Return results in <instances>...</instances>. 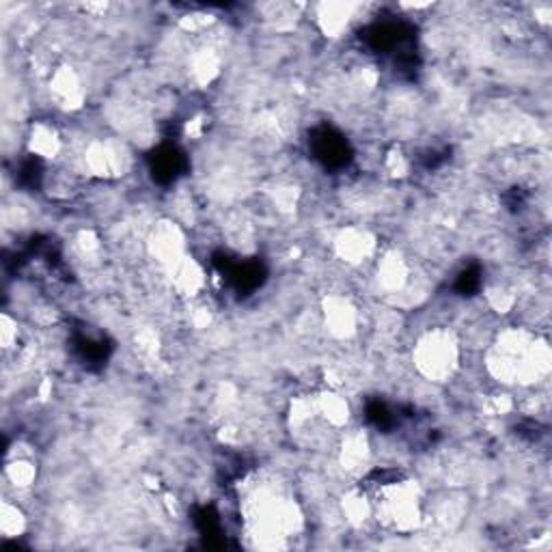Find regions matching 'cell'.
<instances>
[{"label":"cell","mask_w":552,"mask_h":552,"mask_svg":"<svg viewBox=\"0 0 552 552\" xmlns=\"http://www.w3.org/2000/svg\"><path fill=\"white\" fill-rule=\"evenodd\" d=\"M459 341L447 326L430 328L416 339L413 362L427 382H447L459 367Z\"/></svg>","instance_id":"1"},{"label":"cell","mask_w":552,"mask_h":552,"mask_svg":"<svg viewBox=\"0 0 552 552\" xmlns=\"http://www.w3.org/2000/svg\"><path fill=\"white\" fill-rule=\"evenodd\" d=\"M18 337H20V326L18 319H13L9 313L3 316V328H0V339H3V350L4 352H18Z\"/></svg>","instance_id":"6"},{"label":"cell","mask_w":552,"mask_h":552,"mask_svg":"<svg viewBox=\"0 0 552 552\" xmlns=\"http://www.w3.org/2000/svg\"><path fill=\"white\" fill-rule=\"evenodd\" d=\"M373 248H376L373 236L367 229H359V227L343 229L334 237V251L348 266H361L371 255Z\"/></svg>","instance_id":"2"},{"label":"cell","mask_w":552,"mask_h":552,"mask_svg":"<svg viewBox=\"0 0 552 552\" xmlns=\"http://www.w3.org/2000/svg\"><path fill=\"white\" fill-rule=\"evenodd\" d=\"M4 481L15 492H29L37 481V464L31 458L15 456L4 464Z\"/></svg>","instance_id":"4"},{"label":"cell","mask_w":552,"mask_h":552,"mask_svg":"<svg viewBox=\"0 0 552 552\" xmlns=\"http://www.w3.org/2000/svg\"><path fill=\"white\" fill-rule=\"evenodd\" d=\"M26 527H29V518L18 503L4 499L3 510H0V533L4 539H18L24 535Z\"/></svg>","instance_id":"5"},{"label":"cell","mask_w":552,"mask_h":552,"mask_svg":"<svg viewBox=\"0 0 552 552\" xmlns=\"http://www.w3.org/2000/svg\"><path fill=\"white\" fill-rule=\"evenodd\" d=\"M29 151L41 160H54L63 149V137L52 123L40 121L31 128L29 138H26Z\"/></svg>","instance_id":"3"}]
</instances>
